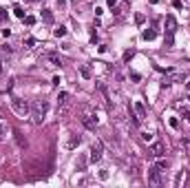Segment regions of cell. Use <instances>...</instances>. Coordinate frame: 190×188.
Returning <instances> with one entry per match:
<instances>
[{
    "label": "cell",
    "instance_id": "6da1fadb",
    "mask_svg": "<svg viewBox=\"0 0 190 188\" xmlns=\"http://www.w3.org/2000/svg\"><path fill=\"white\" fill-rule=\"evenodd\" d=\"M46 111H49V104H46L44 100H36L31 104V120H33V124H42L44 122Z\"/></svg>",
    "mask_w": 190,
    "mask_h": 188
},
{
    "label": "cell",
    "instance_id": "7a4b0ae2",
    "mask_svg": "<svg viewBox=\"0 0 190 188\" xmlns=\"http://www.w3.org/2000/svg\"><path fill=\"white\" fill-rule=\"evenodd\" d=\"M11 108L16 111V115H20V117H27V115H31V104L27 102V100H22V98H11Z\"/></svg>",
    "mask_w": 190,
    "mask_h": 188
},
{
    "label": "cell",
    "instance_id": "3957f363",
    "mask_svg": "<svg viewBox=\"0 0 190 188\" xmlns=\"http://www.w3.org/2000/svg\"><path fill=\"white\" fill-rule=\"evenodd\" d=\"M166 46H173V42H175V31H177V22H175V18L173 16H166Z\"/></svg>",
    "mask_w": 190,
    "mask_h": 188
},
{
    "label": "cell",
    "instance_id": "277c9868",
    "mask_svg": "<svg viewBox=\"0 0 190 188\" xmlns=\"http://www.w3.org/2000/svg\"><path fill=\"white\" fill-rule=\"evenodd\" d=\"M102 153H104V144L102 142H93V146H91V161H100Z\"/></svg>",
    "mask_w": 190,
    "mask_h": 188
},
{
    "label": "cell",
    "instance_id": "5b68a950",
    "mask_svg": "<svg viewBox=\"0 0 190 188\" xmlns=\"http://www.w3.org/2000/svg\"><path fill=\"white\" fill-rule=\"evenodd\" d=\"M148 184H150V186H159V184H161V173H159L155 166L148 171Z\"/></svg>",
    "mask_w": 190,
    "mask_h": 188
},
{
    "label": "cell",
    "instance_id": "8992f818",
    "mask_svg": "<svg viewBox=\"0 0 190 188\" xmlns=\"http://www.w3.org/2000/svg\"><path fill=\"white\" fill-rule=\"evenodd\" d=\"M82 124L86 126V128H91V131H95V126H97V120H95L93 115H88V113H84L82 115Z\"/></svg>",
    "mask_w": 190,
    "mask_h": 188
},
{
    "label": "cell",
    "instance_id": "52a82bcc",
    "mask_svg": "<svg viewBox=\"0 0 190 188\" xmlns=\"http://www.w3.org/2000/svg\"><path fill=\"white\" fill-rule=\"evenodd\" d=\"M161 153H164V144H161V142H155V144L148 148V155H150V157H159Z\"/></svg>",
    "mask_w": 190,
    "mask_h": 188
},
{
    "label": "cell",
    "instance_id": "ba28073f",
    "mask_svg": "<svg viewBox=\"0 0 190 188\" xmlns=\"http://www.w3.org/2000/svg\"><path fill=\"white\" fill-rule=\"evenodd\" d=\"M168 166H170V164H168V159H157V161H155V168H157L159 173L168 171Z\"/></svg>",
    "mask_w": 190,
    "mask_h": 188
},
{
    "label": "cell",
    "instance_id": "9c48e42d",
    "mask_svg": "<svg viewBox=\"0 0 190 188\" xmlns=\"http://www.w3.org/2000/svg\"><path fill=\"white\" fill-rule=\"evenodd\" d=\"M44 58L51 62V66H60V64H62V62H60V55H58V53H46Z\"/></svg>",
    "mask_w": 190,
    "mask_h": 188
},
{
    "label": "cell",
    "instance_id": "30bf717a",
    "mask_svg": "<svg viewBox=\"0 0 190 188\" xmlns=\"http://www.w3.org/2000/svg\"><path fill=\"white\" fill-rule=\"evenodd\" d=\"M13 135H16V142H18V146H20V148H25V146H27V139L22 137V133H20V131H13Z\"/></svg>",
    "mask_w": 190,
    "mask_h": 188
},
{
    "label": "cell",
    "instance_id": "8fae6325",
    "mask_svg": "<svg viewBox=\"0 0 190 188\" xmlns=\"http://www.w3.org/2000/svg\"><path fill=\"white\" fill-rule=\"evenodd\" d=\"M135 111H137V117L141 120V117H146V108H144V104L141 102H135Z\"/></svg>",
    "mask_w": 190,
    "mask_h": 188
},
{
    "label": "cell",
    "instance_id": "7c38bea8",
    "mask_svg": "<svg viewBox=\"0 0 190 188\" xmlns=\"http://www.w3.org/2000/svg\"><path fill=\"white\" fill-rule=\"evenodd\" d=\"M42 20H44V22H49V25H51V22H53V13H51L49 9H42Z\"/></svg>",
    "mask_w": 190,
    "mask_h": 188
},
{
    "label": "cell",
    "instance_id": "4fadbf2b",
    "mask_svg": "<svg viewBox=\"0 0 190 188\" xmlns=\"http://www.w3.org/2000/svg\"><path fill=\"white\" fill-rule=\"evenodd\" d=\"M80 142H82V137H80V135H73V137H71V142H69V148L80 146Z\"/></svg>",
    "mask_w": 190,
    "mask_h": 188
},
{
    "label": "cell",
    "instance_id": "5bb4252c",
    "mask_svg": "<svg viewBox=\"0 0 190 188\" xmlns=\"http://www.w3.org/2000/svg\"><path fill=\"white\" fill-rule=\"evenodd\" d=\"M13 53V49L9 44H5V46H0V58H5V55H11Z\"/></svg>",
    "mask_w": 190,
    "mask_h": 188
},
{
    "label": "cell",
    "instance_id": "9a60e30c",
    "mask_svg": "<svg viewBox=\"0 0 190 188\" xmlns=\"http://www.w3.org/2000/svg\"><path fill=\"white\" fill-rule=\"evenodd\" d=\"M155 36H157V31H155V29H146L144 33H141V38H144V40H153Z\"/></svg>",
    "mask_w": 190,
    "mask_h": 188
},
{
    "label": "cell",
    "instance_id": "2e32d148",
    "mask_svg": "<svg viewBox=\"0 0 190 188\" xmlns=\"http://www.w3.org/2000/svg\"><path fill=\"white\" fill-rule=\"evenodd\" d=\"M7 133H9V126H7L5 122H0V139H5V137H7Z\"/></svg>",
    "mask_w": 190,
    "mask_h": 188
},
{
    "label": "cell",
    "instance_id": "e0dca14e",
    "mask_svg": "<svg viewBox=\"0 0 190 188\" xmlns=\"http://www.w3.org/2000/svg\"><path fill=\"white\" fill-rule=\"evenodd\" d=\"M53 36H55V38H64V36H66V27H58V29L53 31Z\"/></svg>",
    "mask_w": 190,
    "mask_h": 188
},
{
    "label": "cell",
    "instance_id": "ac0fdd59",
    "mask_svg": "<svg viewBox=\"0 0 190 188\" xmlns=\"http://www.w3.org/2000/svg\"><path fill=\"white\" fill-rule=\"evenodd\" d=\"M183 179H186V171H179V173H177V177H175V186H179Z\"/></svg>",
    "mask_w": 190,
    "mask_h": 188
},
{
    "label": "cell",
    "instance_id": "d6986e66",
    "mask_svg": "<svg viewBox=\"0 0 190 188\" xmlns=\"http://www.w3.org/2000/svg\"><path fill=\"white\" fill-rule=\"evenodd\" d=\"M25 25H27V27H33V25H36V18H33V16H25Z\"/></svg>",
    "mask_w": 190,
    "mask_h": 188
},
{
    "label": "cell",
    "instance_id": "ffe728a7",
    "mask_svg": "<svg viewBox=\"0 0 190 188\" xmlns=\"http://www.w3.org/2000/svg\"><path fill=\"white\" fill-rule=\"evenodd\" d=\"M144 20H146L144 13H137V16H135V22H137V25H144Z\"/></svg>",
    "mask_w": 190,
    "mask_h": 188
},
{
    "label": "cell",
    "instance_id": "44dd1931",
    "mask_svg": "<svg viewBox=\"0 0 190 188\" xmlns=\"http://www.w3.org/2000/svg\"><path fill=\"white\" fill-rule=\"evenodd\" d=\"M13 13H16L18 18H25V9H22V7H16V9H13Z\"/></svg>",
    "mask_w": 190,
    "mask_h": 188
},
{
    "label": "cell",
    "instance_id": "7402d4cb",
    "mask_svg": "<svg viewBox=\"0 0 190 188\" xmlns=\"http://www.w3.org/2000/svg\"><path fill=\"white\" fill-rule=\"evenodd\" d=\"M58 102H60V104H64V102H66V91H62L60 95H58Z\"/></svg>",
    "mask_w": 190,
    "mask_h": 188
},
{
    "label": "cell",
    "instance_id": "603a6c76",
    "mask_svg": "<svg viewBox=\"0 0 190 188\" xmlns=\"http://www.w3.org/2000/svg\"><path fill=\"white\" fill-rule=\"evenodd\" d=\"M25 44H27V46H33V44H36V38H27Z\"/></svg>",
    "mask_w": 190,
    "mask_h": 188
},
{
    "label": "cell",
    "instance_id": "cb8c5ba5",
    "mask_svg": "<svg viewBox=\"0 0 190 188\" xmlns=\"http://www.w3.org/2000/svg\"><path fill=\"white\" fill-rule=\"evenodd\" d=\"M141 139H146V142H150V139H153V135H150V133H141Z\"/></svg>",
    "mask_w": 190,
    "mask_h": 188
},
{
    "label": "cell",
    "instance_id": "d4e9b609",
    "mask_svg": "<svg viewBox=\"0 0 190 188\" xmlns=\"http://www.w3.org/2000/svg\"><path fill=\"white\" fill-rule=\"evenodd\" d=\"M131 58H133V51H126V53H124V62H128Z\"/></svg>",
    "mask_w": 190,
    "mask_h": 188
},
{
    "label": "cell",
    "instance_id": "484cf974",
    "mask_svg": "<svg viewBox=\"0 0 190 188\" xmlns=\"http://www.w3.org/2000/svg\"><path fill=\"white\" fill-rule=\"evenodd\" d=\"M173 7L175 9H181V0H173Z\"/></svg>",
    "mask_w": 190,
    "mask_h": 188
},
{
    "label": "cell",
    "instance_id": "4316f807",
    "mask_svg": "<svg viewBox=\"0 0 190 188\" xmlns=\"http://www.w3.org/2000/svg\"><path fill=\"white\" fill-rule=\"evenodd\" d=\"M170 126H173V128H177V126H179V122L175 120V117H170Z\"/></svg>",
    "mask_w": 190,
    "mask_h": 188
},
{
    "label": "cell",
    "instance_id": "83f0119b",
    "mask_svg": "<svg viewBox=\"0 0 190 188\" xmlns=\"http://www.w3.org/2000/svg\"><path fill=\"white\" fill-rule=\"evenodd\" d=\"M183 117H186V120H188V122H190V113H188V111H186V113H183Z\"/></svg>",
    "mask_w": 190,
    "mask_h": 188
},
{
    "label": "cell",
    "instance_id": "f1b7e54d",
    "mask_svg": "<svg viewBox=\"0 0 190 188\" xmlns=\"http://www.w3.org/2000/svg\"><path fill=\"white\" fill-rule=\"evenodd\" d=\"M5 73V66H2V62H0V75H2Z\"/></svg>",
    "mask_w": 190,
    "mask_h": 188
},
{
    "label": "cell",
    "instance_id": "f546056e",
    "mask_svg": "<svg viewBox=\"0 0 190 188\" xmlns=\"http://www.w3.org/2000/svg\"><path fill=\"white\" fill-rule=\"evenodd\" d=\"M148 2H150V5H157V2H159V0H148Z\"/></svg>",
    "mask_w": 190,
    "mask_h": 188
},
{
    "label": "cell",
    "instance_id": "4dcf8cb0",
    "mask_svg": "<svg viewBox=\"0 0 190 188\" xmlns=\"http://www.w3.org/2000/svg\"><path fill=\"white\" fill-rule=\"evenodd\" d=\"M64 2H66V0H58V5H64Z\"/></svg>",
    "mask_w": 190,
    "mask_h": 188
},
{
    "label": "cell",
    "instance_id": "1f68e13d",
    "mask_svg": "<svg viewBox=\"0 0 190 188\" xmlns=\"http://www.w3.org/2000/svg\"><path fill=\"white\" fill-rule=\"evenodd\" d=\"M186 89H188V91H190V82H188V84H186Z\"/></svg>",
    "mask_w": 190,
    "mask_h": 188
},
{
    "label": "cell",
    "instance_id": "d6a6232c",
    "mask_svg": "<svg viewBox=\"0 0 190 188\" xmlns=\"http://www.w3.org/2000/svg\"><path fill=\"white\" fill-rule=\"evenodd\" d=\"M31 2H38V0H31Z\"/></svg>",
    "mask_w": 190,
    "mask_h": 188
}]
</instances>
